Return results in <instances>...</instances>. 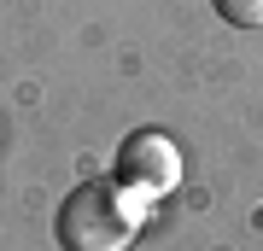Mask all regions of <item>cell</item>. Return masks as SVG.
<instances>
[{
  "instance_id": "obj_1",
  "label": "cell",
  "mask_w": 263,
  "mask_h": 251,
  "mask_svg": "<svg viewBox=\"0 0 263 251\" xmlns=\"http://www.w3.org/2000/svg\"><path fill=\"white\" fill-rule=\"evenodd\" d=\"M146 222V199L117 181H82L65 193L53 216V234L65 251H129Z\"/></svg>"
},
{
  "instance_id": "obj_2",
  "label": "cell",
  "mask_w": 263,
  "mask_h": 251,
  "mask_svg": "<svg viewBox=\"0 0 263 251\" xmlns=\"http://www.w3.org/2000/svg\"><path fill=\"white\" fill-rule=\"evenodd\" d=\"M117 187L141 199H164L170 187H181V146L164 129H135L117 146Z\"/></svg>"
},
{
  "instance_id": "obj_3",
  "label": "cell",
  "mask_w": 263,
  "mask_h": 251,
  "mask_svg": "<svg viewBox=\"0 0 263 251\" xmlns=\"http://www.w3.org/2000/svg\"><path fill=\"white\" fill-rule=\"evenodd\" d=\"M216 18L234 24V29H263V0H211Z\"/></svg>"
}]
</instances>
